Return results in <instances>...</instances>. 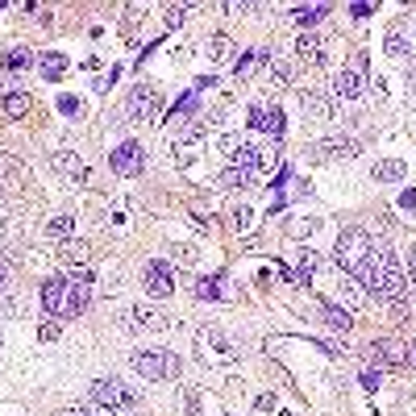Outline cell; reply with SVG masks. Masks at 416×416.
Listing matches in <instances>:
<instances>
[{
    "mask_svg": "<svg viewBox=\"0 0 416 416\" xmlns=\"http://www.w3.org/2000/svg\"><path fill=\"white\" fill-rule=\"evenodd\" d=\"M141 287H146L154 300L171 296V291H175V271H171V263H163V258H150V263H146V271H141Z\"/></svg>",
    "mask_w": 416,
    "mask_h": 416,
    "instance_id": "cell-10",
    "label": "cell"
},
{
    "mask_svg": "<svg viewBox=\"0 0 416 416\" xmlns=\"http://www.w3.org/2000/svg\"><path fill=\"white\" fill-rule=\"evenodd\" d=\"M4 287H8V267L0 263V291H4Z\"/></svg>",
    "mask_w": 416,
    "mask_h": 416,
    "instance_id": "cell-52",
    "label": "cell"
},
{
    "mask_svg": "<svg viewBox=\"0 0 416 416\" xmlns=\"http://www.w3.org/2000/svg\"><path fill=\"white\" fill-rule=\"evenodd\" d=\"M92 404L96 408H108V412H121V408H138V391H130L125 383L117 379H96L92 383Z\"/></svg>",
    "mask_w": 416,
    "mask_h": 416,
    "instance_id": "cell-7",
    "label": "cell"
},
{
    "mask_svg": "<svg viewBox=\"0 0 416 416\" xmlns=\"http://www.w3.org/2000/svg\"><path fill=\"white\" fill-rule=\"evenodd\" d=\"M271 84H275V88H287V84H291V67H287V63H271Z\"/></svg>",
    "mask_w": 416,
    "mask_h": 416,
    "instance_id": "cell-35",
    "label": "cell"
},
{
    "mask_svg": "<svg viewBox=\"0 0 416 416\" xmlns=\"http://www.w3.org/2000/svg\"><path fill=\"white\" fill-rule=\"evenodd\" d=\"M63 416H113L108 408H71V412H63Z\"/></svg>",
    "mask_w": 416,
    "mask_h": 416,
    "instance_id": "cell-47",
    "label": "cell"
},
{
    "mask_svg": "<svg viewBox=\"0 0 416 416\" xmlns=\"http://www.w3.org/2000/svg\"><path fill=\"white\" fill-rule=\"evenodd\" d=\"M370 363L374 367H396V370H404V341H374L370 346Z\"/></svg>",
    "mask_w": 416,
    "mask_h": 416,
    "instance_id": "cell-14",
    "label": "cell"
},
{
    "mask_svg": "<svg viewBox=\"0 0 416 416\" xmlns=\"http://www.w3.org/2000/svg\"><path fill=\"white\" fill-rule=\"evenodd\" d=\"M0 196H4V187H0Z\"/></svg>",
    "mask_w": 416,
    "mask_h": 416,
    "instance_id": "cell-53",
    "label": "cell"
},
{
    "mask_svg": "<svg viewBox=\"0 0 416 416\" xmlns=\"http://www.w3.org/2000/svg\"><path fill=\"white\" fill-rule=\"evenodd\" d=\"M324 13H329V4H300V8H291V21L304 25V30H313Z\"/></svg>",
    "mask_w": 416,
    "mask_h": 416,
    "instance_id": "cell-24",
    "label": "cell"
},
{
    "mask_svg": "<svg viewBox=\"0 0 416 416\" xmlns=\"http://www.w3.org/2000/svg\"><path fill=\"white\" fill-rule=\"evenodd\" d=\"M250 184H254V175L250 171H237V167L221 171V179H217V187H250Z\"/></svg>",
    "mask_w": 416,
    "mask_h": 416,
    "instance_id": "cell-30",
    "label": "cell"
},
{
    "mask_svg": "<svg viewBox=\"0 0 416 416\" xmlns=\"http://www.w3.org/2000/svg\"><path fill=\"white\" fill-rule=\"evenodd\" d=\"M296 58L308 63V67H321L324 63V42L317 38V34H300V38H296Z\"/></svg>",
    "mask_w": 416,
    "mask_h": 416,
    "instance_id": "cell-17",
    "label": "cell"
},
{
    "mask_svg": "<svg viewBox=\"0 0 416 416\" xmlns=\"http://www.w3.org/2000/svg\"><path fill=\"white\" fill-rule=\"evenodd\" d=\"M404 80H408V92H416V58L408 63V75H404Z\"/></svg>",
    "mask_w": 416,
    "mask_h": 416,
    "instance_id": "cell-51",
    "label": "cell"
},
{
    "mask_svg": "<svg viewBox=\"0 0 416 416\" xmlns=\"http://www.w3.org/2000/svg\"><path fill=\"white\" fill-rule=\"evenodd\" d=\"M221 283H225V275H208V279H200V283H196V296H200V300H225L229 291H225Z\"/></svg>",
    "mask_w": 416,
    "mask_h": 416,
    "instance_id": "cell-25",
    "label": "cell"
},
{
    "mask_svg": "<svg viewBox=\"0 0 416 416\" xmlns=\"http://www.w3.org/2000/svg\"><path fill=\"white\" fill-rule=\"evenodd\" d=\"M50 163H54V171H63L71 184H75V179H80V184L88 179V167H84V158H80V154H71V150H54V154H50Z\"/></svg>",
    "mask_w": 416,
    "mask_h": 416,
    "instance_id": "cell-15",
    "label": "cell"
},
{
    "mask_svg": "<svg viewBox=\"0 0 416 416\" xmlns=\"http://www.w3.org/2000/svg\"><path fill=\"white\" fill-rule=\"evenodd\" d=\"M175 258L179 263H196V246H175Z\"/></svg>",
    "mask_w": 416,
    "mask_h": 416,
    "instance_id": "cell-48",
    "label": "cell"
},
{
    "mask_svg": "<svg viewBox=\"0 0 416 416\" xmlns=\"http://www.w3.org/2000/svg\"><path fill=\"white\" fill-rule=\"evenodd\" d=\"M367 50H354V58L337 71V80H333V96H341V100H358V96L367 92Z\"/></svg>",
    "mask_w": 416,
    "mask_h": 416,
    "instance_id": "cell-5",
    "label": "cell"
},
{
    "mask_svg": "<svg viewBox=\"0 0 416 416\" xmlns=\"http://www.w3.org/2000/svg\"><path fill=\"white\" fill-rule=\"evenodd\" d=\"M204 130H208V121H204V117H191V121H184V125L171 134V146H191V141L204 138Z\"/></svg>",
    "mask_w": 416,
    "mask_h": 416,
    "instance_id": "cell-21",
    "label": "cell"
},
{
    "mask_svg": "<svg viewBox=\"0 0 416 416\" xmlns=\"http://www.w3.org/2000/svg\"><path fill=\"white\" fill-rule=\"evenodd\" d=\"M370 250H374V241H370L367 229H341L337 233V246H333V263L354 275V267L367 258Z\"/></svg>",
    "mask_w": 416,
    "mask_h": 416,
    "instance_id": "cell-4",
    "label": "cell"
},
{
    "mask_svg": "<svg viewBox=\"0 0 416 416\" xmlns=\"http://www.w3.org/2000/svg\"><path fill=\"white\" fill-rule=\"evenodd\" d=\"M141 163H146V154H141V146L138 141H121L113 154H108V167L117 171V175H141Z\"/></svg>",
    "mask_w": 416,
    "mask_h": 416,
    "instance_id": "cell-11",
    "label": "cell"
},
{
    "mask_svg": "<svg viewBox=\"0 0 416 416\" xmlns=\"http://www.w3.org/2000/svg\"><path fill=\"white\" fill-rule=\"evenodd\" d=\"M387 54H396V58H404V54H416L412 38H408L404 30H391V34H387Z\"/></svg>",
    "mask_w": 416,
    "mask_h": 416,
    "instance_id": "cell-27",
    "label": "cell"
},
{
    "mask_svg": "<svg viewBox=\"0 0 416 416\" xmlns=\"http://www.w3.org/2000/svg\"><path fill=\"white\" fill-rule=\"evenodd\" d=\"M196 346H200V358H204L208 367H233V363H237V346H233L221 329H200Z\"/></svg>",
    "mask_w": 416,
    "mask_h": 416,
    "instance_id": "cell-6",
    "label": "cell"
},
{
    "mask_svg": "<svg viewBox=\"0 0 416 416\" xmlns=\"http://www.w3.org/2000/svg\"><path fill=\"white\" fill-rule=\"evenodd\" d=\"M71 229H75V217H54V221L46 225V237L58 241V237H71Z\"/></svg>",
    "mask_w": 416,
    "mask_h": 416,
    "instance_id": "cell-33",
    "label": "cell"
},
{
    "mask_svg": "<svg viewBox=\"0 0 416 416\" xmlns=\"http://www.w3.org/2000/svg\"><path fill=\"white\" fill-rule=\"evenodd\" d=\"M404 370H416V341H404Z\"/></svg>",
    "mask_w": 416,
    "mask_h": 416,
    "instance_id": "cell-44",
    "label": "cell"
},
{
    "mask_svg": "<svg viewBox=\"0 0 416 416\" xmlns=\"http://www.w3.org/2000/svg\"><path fill=\"white\" fill-rule=\"evenodd\" d=\"M358 304H363V287H358V283H341V308L354 313Z\"/></svg>",
    "mask_w": 416,
    "mask_h": 416,
    "instance_id": "cell-32",
    "label": "cell"
},
{
    "mask_svg": "<svg viewBox=\"0 0 416 416\" xmlns=\"http://www.w3.org/2000/svg\"><path fill=\"white\" fill-rule=\"evenodd\" d=\"M196 108H200V96H196V92H187L184 100L175 104V113H179V117H196Z\"/></svg>",
    "mask_w": 416,
    "mask_h": 416,
    "instance_id": "cell-37",
    "label": "cell"
},
{
    "mask_svg": "<svg viewBox=\"0 0 416 416\" xmlns=\"http://www.w3.org/2000/svg\"><path fill=\"white\" fill-rule=\"evenodd\" d=\"M134 370H138L141 379H154V383H163V379H179V354H171V350H134Z\"/></svg>",
    "mask_w": 416,
    "mask_h": 416,
    "instance_id": "cell-3",
    "label": "cell"
},
{
    "mask_svg": "<svg viewBox=\"0 0 416 416\" xmlns=\"http://www.w3.org/2000/svg\"><path fill=\"white\" fill-rule=\"evenodd\" d=\"M404 175H408V167H404L400 158H383V163L370 167V179H374V184H400Z\"/></svg>",
    "mask_w": 416,
    "mask_h": 416,
    "instance_id": "cell-20",
    "label": "cell"
},
{
    "mask_svg": "<svg viewBox=\"0 0 416 416\" xmlns=\"http://www.w3.org/2000/svg\"><path fill=\"white\" fill-rule=\"evenodd\" d=\"M263 58H267L263 50H258V54H241V58H233V75H237V80H246V75H250V71H254Z\"/></svg>",
    "mask_w": 416,
    "mask_h": 416,
    "instance_id": "cell-31",
    "label": "cell"
},
{
    "mask_svg": "<svg viewBox=\"0 0 416 416\" xmlns=\"http://www.w3.org/2000/svg\"><path fill=\"white\" fill-rule=\"evenodd\" d=\"M30 63H34V54H30L25 46H17V50H4V58H0V67H4L8 75H21V71H25Z\"/></svg>",
    "mask_w": 416,
    "mask_h": 416,
    "instance_id": "cell-23",
    "label": "cell"
},
{
    "mask_svg": "<svg viewBox=\"0 0 416 416\" xmlns=\"http://www.w3.org/2000/svg\"><path fill=\"white\" fill-rule=\"evenodd\" d=\"M8 237H13V221H8V213L0 208V246H4Z\"/></svg>",
    "mask_w": 416,
    "mask_h": 416,
    "instance_id": "cell-43",
    "label": "cell"
},
{
    "mask_svg": "<svg viewBox=\"0 0 416 416\" xmlns=\"http://www.w3.org/2000/svg\"><path fill=\"white\" fill-rule=\"evenodd\" d=\"M125 117H130V121H158V117H163V92L150 88V84H138V88L130 92Z\"/></svg>",
    "mask_w": 416,
    "mask_h": 416,
    "instance_id": "cell-9",
    "label": "cell"
},
{
    "mask_svg": "<svg viewBox=\"0 0 416 416\" xmlns=\"http://www.w3.org/2000/svg\"><path fill=\"white\" fill-rule=\"evenodd\" d=\"M358 150V138H324L313 146V158H354Z\"/></svg>",
    "mask_w": 416,
    "mask_h": 416,
    "instance_id": "cell-13",
    "label": "cell"
},
{
    "mask_svg": "<svg viewBox=\"0 0 416 416\" xmlns=\"http://www.w3.org/2000/svg\"><path fill=\"white\" fill-rule=\"evenodd\" d=\"M404 263H408V275H412V283H416V246H408V254H404Z\"/></svg>",
    "mask_w": 416,
    "mask_h": 416,
    "instance_id": "cell-49",
    "label": "cell"
},
{
    "mask_svg": "<svg viewBox=\"0 0 416 416\" xmlns=\"http://www.w3.org/2000/svg\"><path fill=\"white\" fill-rule=\"evenodd\" d=\"M300 108L308 113V121H329L333 117V104L324 92H300Z\"/></svg>",
    "mask_w": 416,
    "mask_h": 416,
    "instance_id": "cell-19",
    "label": "cell"
},
{
    "mask_svg": "<svg viewBox=\"0 0 416 416\" xmlns=\"http://www.w3.org/2000/svg\"><path fill=\"white\" fill-rule=\"evenodd\" d=\"M321 321L333 329V333H350V324H354V317L341 308V304H324L321 308Z\"/></svg>",
    "mask_w": 416,
    "mask_h": 416,
    "instance_id": "cell-22",
    "label": "cell"
},
{
    "mask_svg": "<svg viewBox=\"0 0 416 416\" xmlns=\"http://www.w3.org/2000/svg\"><path fill=\"white\" fill-rule=\"evenodd\" d=\"M0 108H4L8 117H25V113H30V96H25V92H8V96H0Z\"/></svg>",
    "mask_w": 416,
    "mask_h": 416,
    "instance_id": "cell-28",
    "label": "cell"
},
{
    "mask_svg": "<svg viewBox=\"0 0 416 416\" xmlns=\"http://www.w3.org/2000/svg\"><path fill=\"white\" fill-rule=\"evenodd\" d=\"M313 271H317V258L304 250V258H300V267H296V283H308V279H313Z\"/></svg>",
    "mask_w": 416,
    "mask_h": 416,
    "instance_id": "cell-34",
    "label": "cell"
},
{
    "mask_svg": "<svg viewBox=\"0 0 416 416\" xmlns=\"http://www.w3.org/2000/svg\"><path fill=\"white\" fill-rule=\"evenodd\" d=\"M233 225H237V229H250V225H254V213H250V208H237V213H233Z\"/></svg>",
    "mask_w": 416,
    "mask_h": 416,
    "instance_id": "cell-40",
    "label": "cell"
},
{
    "mask_svg": "<svg viewBox=\"0 0 416 416\" xmlns=\"http://www.w3.org/2000/svg\"><path fill=\"white\" fill-rule=\"evenodd\" d=\"M67 67H71V63H67V54H63V50H42V54H38V71H42V80H50V84H54V80H63V75H67Z\"/></svg>",
    "mask_w": 416,
    "mask_h": 416,
    "instance_id": "cell-18",
    "label": "cell"
},
{
    "mask_svg": "<svg viewBox=\"0 0 416 416\" xmlns=\"http://www.w3.org/2000/svg\"><path fill=\"white\" fill-rule=\"evenodd\" d=\"M412 204H416V191H412V187H408V191H400V208H412Z\"/></svg>",
    "mask_w": 416,
    "mask_h": 416,
    "instance_id": "cell-50",
    "label": "cell"
},
{
    "mask_svg": "<svg viewBox=\"0 0 416 416\" xmlns=\"http://www.w3.org/2000/svg\"><path fill=\"white\" fill-rule=\"evenodd\" d=\"M354 279L374 291V296H383V300H400L404 296V271H400V258H396V250H370L367 258L354 267Z\"/></svg>",
    "mask_w": 416,
    "mask_h": 416,
    "instance_id": "cell-1",
    "label": "cell"
},
{
    "mask_svg": "<svg viewBox=\"0 0 416 416\" xmlns=\"http://www.w3.org/2000/svg\"><path fill=\"white\" fill-rule=\"evenodd\" d=\"M350 13H354L358 21H367L370 13H374V4H367V0H358V4H350Z\"/></svg>",
    "mask_w": 416,
    "mask_h": 416,
    "instance_id": "cell-42",
    "label": "cell"
},
{
    "mask_svg": "<svg viewBox=\"0 0 416 416\" xmlns=\"http://www.w3.org/2000/svg\"><path fill=\"white\" fill-rule=\"evenodd\" d=\"M58 113H63V117H80V113H84V104H80L75 96H58Z\"/></svg>",
    "mask_w": 416,
    "mask_h": 416,
    "instance_id": "cell-36",
    "label": "cell"
},
{
    "mask_svg": "<svg viewBox=\"0 0 416 416\" xmlns=\"http://www.w3.org/2000/svg\"><path fill=\"white\" fill-rule=\"evenodd\" d=\"M379 379H383V370H379V367H374V363H370V367L363 370V379H358V383H363L367 391H374V387H379Z\"/></svg>",
    "mask_w": 416,
    "mask_h": 416,
    "instance_id": "cell-39",
    "label": "cell"
},
{
    "mask_svg": "<svg viewBox=\"0 0 416 416\" xmlns=\"http://www.w3.org/2000/svg\"><path fill=\"white\" fill-rule=\"evenodd\" d=\"M130 324H134V329H146V333H167V329H171V317L158 313V308H134V313H130Z\"/></svg>",
    "mask_w": 416,
    "mask_h": 416,
    "instance_id": "cell-16",
    "label": "cell"
},
{
    "mask_svg": "<svg viewBox=\"0 0 416 416\" xmlns=\"http://www.w3.org/2000/svg\"><path fill=\"white\" fill-rule=\"evenodd\" d=\"M208 58H213V63H233V42L225 34H213V38H208Z\"/></svg>",
    "mask_w": 416,
    "mask_h": 416,
    "instance_id": "cell-26",
    "label": "cell"
},
{
    "mask_svg": "<svg viewBox=\"0 0 416 416\" xmlns=\"http://www.w3.org/2000/svg\"><path fill=\"white\" fill-rule=\"evenodd\" d=\"M92 300V287L88 283H71L67 275H54L42 283V308L46 317H80Z\"/></svg>",
    "mask_w": 416,
    "mask_h": 416,
    "instance_id": "cell-2",
    "label": "cell"
},
{
    "mask_svg": "<svg viewBox=\"0 0 416 416\" xmlns=\"http://www.w3.org/2000/svg\"><path fill=\"white\" fill-rule=\"evenodd\" d=\"M63 263H67V267H84V263H88V246H84V241H67V246H63Z\"/></svg>",
    "mask_w": 416,
    "mask_h": 416,
    "instance_id": "cell-29",
    "label": "cell"
},
{
    "mask_svg": "<svg viewBox=\"0 0 416 416\" xmlns=\"http://www.w3.org/2000/svg\"><path fill=\"white\" fill-rule=\"evenodd\" d=\"M184 400H187V416H200V396H196L191 387L184 391Z\"/></svg>",
    "mask_w": 416,
    "mask_h": 416,
    "instance_id": "cell-45",
    "label": "cell"
},
{
    "mask_svg": "<svg viewBox=\"0 0 416 416\" xmlns=\"http://www.w3.org/2000/svg\"><path fill=\"white\" fill-rule=\"evenodd\" d=\"M221 150H225V158H229L237 171H250V175H254V171L263 167V150L250 138H241V134H225V138H221Z\"/></svg>",
    "mask_w": 416,
    "mask_h": 416,
    "instance_id": "cell-8",
    "label": "cell"
},
{
    "mask_svg": "<svg viewBox=\"0 0 416 416\" xmlns=\"http://www.w3.org/2000/svg\"><path fill=\"white\" fill-rule=\"evenodd\" d=\"M283 229L291 233V237H308V233L317 229V221H287V225H283Z\"/></svg>",
    "mask_w": 416,
    "mask_h": 416,
    "instance_id": "cell-38",
    "label": "cell"
},
{
    "mask_svg": "<svg viewBox=\"0 0 416 416\" xmlns=\"http://www.w3.org/2000/svg\"><path fill=\"white\" fill-rule=\"evenodd\" d=\"M246 125H250V130H267L275 141L283 138V113H279V108H267V104H254V108L246 113Z\"/></svg>",
    "mask_w": 416,
    "mask_h": 416,
    "instance_id": "cell-12",
    "label": "cell"
},
{
    "mask_svg": "<svg viewBox=\"0 0 416 416\" xmlns=\"http://www.w3.org/2000/svg\"><path fill=\"white\" fill-rule=\"evenodd\" d=\"M38 337H42V341H54V337H58V321H46L38 329Z\"/></svg>",
    "mask_w": 416,
    "mask_h": 416,
    "instance_id": "cell-46",
    "label": "cell"
},
{
    "mask_svg": "<svg viewBox=\"0 0 416 416\" xmlns=\"http://www.w3.org/2000/svg\"><path fill=\"white\" fill-rule=\"evenodd\" d=\"M184 17H187V4H171V8H167V25H179Z\"/></svg>",
    "mask_w": 416,
    "mask_h": 416,
    "instance_id": "cell-41",
    "label": "cell"
}]
</instances>
